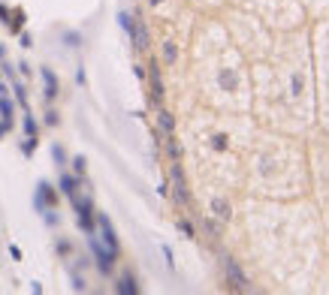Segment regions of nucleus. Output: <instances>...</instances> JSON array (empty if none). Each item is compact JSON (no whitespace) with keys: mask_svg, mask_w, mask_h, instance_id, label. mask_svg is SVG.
Segmentation results:
<instances>
[{"mask_svg":"<svg viewBox=\"0 0 329 295\" xmlns=\"http://www.w3.org/2000/svg\"><path fill=\"white\" fill-rule=\"evenodd\" d=\"M55 160H58L61 166H64V160H66V157H64V148H61V145H55Z\"/></svg>","mask_w":329,"mask_h":295,"instance_id":"26","label":"nucleus"},{"mask_svg":"<svg viewBox=\"0 0 329 295\" xmlns=\"http://www.w3.org/2000/svg\"><path fill=\"white\" fill-rule=\"evenodd\" d=\"M163 256H166V265H169V268H172V250H169V247H166V244H163Z\"/></svg>","mask_w":329,"mask_h":295,"instance_id":"31","label":"nucleus"},{"mask_svg":"<svg viewBox=\"0 0 329 295\" xmlns=\"http://www.w3.org/2000/svg\"><path fill=\"white\" fill-rule=\"evenodd\" d=\"M0 61H3V45H0Z\"/></svg>","mask_w":329,"mask_h":295,"instance_id":"34","label":"nucleus"},{"mask_svg":"<svg viewBox=\"0 0 329 295\" xmlns=\"http://www.w3.org/2000/svg\"><path fill=\"white\" fill-rule=\"evenodd\" d=\"M36 208H39L42 214H45L49 208H55V190H52V187H49L45 181H42V184L36 187Z\"/></svg>","mask_w":329,"mask_h":295,"instance_id":"8","label":"nucleus"},{"mask_svg":"<svg viewBox=\"0 0 329 295\" xmlns=\"http://www.w3.org/2000/svg\"><path fill=\"white\" fill-rule=\"evenodd\" d=\"M88 241H91V250H94V256H97V268L103 271V274H109V271L115 268V253H112L106 244H100L91 232H88Z\"/></svg>","mask_w":329,"mask_h":295,"instance_id":"3","label":"nucleus"},{"mask_svg":"<svg viewBox=\"0 0 329 295\" xmlns=\"http://www.w3.org/2000/svg\"><path fill=\"white\" fill-rule=\"evenodd\" d=\"M9 256H12V259H21V250H18L15 244H9Z\"/></svg>","mask_w":329,"mask_h":295,"instance_id":"28","label":"nucleus"},{"mask_svg":"<svg viewBox=\"0 0 329 295\" xmlns=\"http://www.w3.org/2000/svg\"><path fill=\"white\" fill-rule=\"evenodd\" d=\"M25 132H28L31 139H36V132H39V127H36V121H33V118H31V112L25 115Z\"/></svg>","mask_w":329,"mask_h":295,"instance_id":"18","label":"nucleus"},{"mask_svg":"<svg viewBox=\"0 0 329 295\" xmlns=\"http://www.w3.org/2000/svg\"><path fill=\"white\" fill-rule=\"evenodd\" d=\"M157 130H160L163 139H169V136L175 132V118H172V112H166V109L157 112Z\"/></svg>","mask_w":329,"mask_h":295,"instance_id":"9","label":"nucleus"},{"mask_svg":"<svg viewBox=\"0 0 329 295\" xmlns=\"http://www.w3.org/2000/svg\"><path fill=\"white\" fill-rule=\"evenodd\" d=\"M175 61H178V45H175L172 39H166V42H163V64L172 66Z\"/></svg>","mask_w":329,"mask_h":295,"instance_id":"13","label":"nucleus"},{"mask_svg":"<svg viewBox=\"0 0 329 295\" xmlns=\"http://www.w3.org/2000/svg\"><path fill=\"white\" fill-rule=\"evenodd\" d=\"M21 24H25V12H21V9H15V18L9 21V31L18 33V31H21Z\"/></svg>","mask_w":329,"mask_h":295,"instance_id":"19","label":"nucleus"},{"mask_svg":"<svg viewBox=\"0 0 329 295\" xmlns=\"http://www.w3.org/2000/svg\"><path fill=\"white\" fill-rule=\"evenodd\" d=\"M79 42H82L79 33H66V45H79Z\"/></svg>","mask_w":329,"mask_h":295,"instance_id":"25","label":"nucleus"},{"mask_svg":"<svg viewBox=\"0 0 329 295\" xmlns=\"http://www.w3.org/2000/svg\"><path fill=\"white\" fill-rule=\"evenodd\" d=\"M115 289H118L121 295H136V292H139V286H136V280H133L130 274H124V277L118 280V286H115Z\"/></svg>","mask_w":329,"mask_h":295,"instance_id":"12","label":"nucleus"},{"mask_svg":"<svg viewBox=\"0 0 329 295\" xmlns=\"http://www.w3.org/2000/svg\"><path fill=\"white\" fill-rule=\"evenodd\" d=\"M45 124L55 127V124H58V112H45Z\"/></svg>","mask_w":329,"mask_h":295,"instance_id":"27","label":"nucleus"},{"mask_svg":"<svg viewBox=\"0 0 329 295\" xmlns=\"http://www.w3.org/2000/svg\"><path fill=\"white\" fill-rule=\"evenodd\" d=\"M215 214H218L221 220H230V205H227L224 199H215Z\"/></svg>","mask_w":329,"mask_h":295,"instance_id":"17","label":"nucleus"},{"mask_svg":"<svg viewBox=\"0 0 329 295\" xmlns=\"http://www.w3.org/2000/svg\"><path fill=\"white\" fill-rule=\"evenodd\" d=\"M97 223H100V238H103V244L118 256V238H115V229H112V223H109V217L106 214H100L97 217Z\"/></svg>","mask_w":329,"mask_h":295,"instance_id":"6","label":"nucleus"},{"mask_svg":"<svg viewBox=\"0 0 329 295\" xmlns=\"http://www.w3.org/2000/svg\"><path fill=\"white\" fill-rule=\"evenodd\" d=\"M166 154H169V160H178V157H181V148H178V142H175L172 136L166 139Z\"/></svg>","mask_w":329,"mask_h":295,"instance_id":"16","label":"nucleus"},{"mask_svg":"<svg viewBox=\"0 0 329 295\" xmlns=\"http://www.w3.org/2000/svg\"><path fill=\"white\" fill-rule=\"evenodd\" d=\"M0 118H3L6 127H12V102H9V97H0Z\"/></svg>","mask_w":329,"mask_h":295,"instance_id":"14","label":"nucleus"},{"mask_svg":"<svg viewBox=\"0 0 329 295\" xmlns=\"http://www.w3.org/2000/svg\"><path fill=\"white\" fill-rule=\"evenodd\" d=\"M58 187H61L64 196H76V193H79V178H76V175H61V184H58Z\"/></svg>","mask_w":329,"mask_h":295,"instance_id":"11","label":"nucleus"},{"mask_svg":"<svg viewBox=\"0 0 329 295\" xmlns=\"http://www.w3.org/2000/svg\"><path fill=\"white\" fill-rule=\"evenodd\" d=\"M148 3H151V6H160V3H163V0H148Z\"/></svg>","mask_w":329,"mask_h":295,"instance_id":"33","label":"nucleus"},{"mask_svg":"<svg viewBox=\"0 0 329 295\" xmlns=\"http://www.w3.org/2000/svg\"><path fill=\"white\" fill-rule=\"evenodd\" d=\"M73 289H79V292H82V289H85V280H82V277H73Z\"/></svg>","mask_w":329,"mask_h":295,"instance_id":"29","label":"nucleus"},{"mask_svg":"<svg viewBox=\"0 0 329 295\" xmlns=\"http://www.w3.org/2000/svg\"><path fill=\"white\" fill-rule=\"evenodd\" d=\"M148 82H151V99H154V102H163L166 88H163V78H160V66H157V61L151 64V69H148Z\"/></svg>","mask_w":329,"mask_h":295,"instance_id":"7","label":"nucleus"},{"mask_svg":"<svg viewBox=\"0 0 329 295\" xmlns=\"http://www.w3.org/2000/svg\"><path fill=\"white\" fill-rule=\"evenodd\" d=\"M224 271H227V280L236 289H248V277H245V271L239 268V262L232 256H224Z\"/></svg>","mask_w":329,"mask_h":295,"instance_id":"5","label":"nucleus"},{"mask_svg":"<svg viewBox=\"0 0 329 295\" xmlns=\"http://www.w3.org/2000/svg\"><path fill=\"white\" fill-rule=\"evenodd\" d=\"M39 75H42V85H45V99H55L58 97V78H55V72L49 66H42Z\"/></svg>","mask_w":329,"mask_h":295,"instance_id":"10","label":"nucleus"},{"mask_svg":"<svg viewBox=\"0 0 329 295\" xmlns=\"http://www.w3.org/2000/svg\"><path fill=\"white\" fill-rule=\"evenodd\" d=\"M169 178H172V199L178 205H191V190H187V181H184L178 160H172V166H169Z\"/></svg>","mask_w":329,"mask_h":295,"instance_id":"1","label":"nucleus"},{"mask_svg":"<svg viewBox=\"0 0 329 295\" xmlns=\"http://www.w3.org/2000/svg\"><path fill=\"white\" fill-rule=\"evenodd\" d=\"M6 130H9V127H6V124H3V121H0V139H3V136H6Z\"/></svg>","mask_w":329,"mask_h":295,"instance_id":"32","label":"nucleus"},{"mask_svg":"<svg viewBox=\"0 0 329 295\" xmlns=\"http://www.w3.org/2000/svg\"><path fill=\"white\" fill-rule=\"evenodd\" d=\"M73 169H76V175H85V157H76L73 160Z\"/></svg>","mask_w":329,"mask_h":295,"instance_id":"22","label":"nucleus"},{"mask_svg":"<svg viewBox=\"0 0 329 295\" xmlns=\"http://www.w3.org/2000/svg\"><path fill=\"white\" fill-rule=\"evenodd\" d=\"M130 39H133V48L136 51H148V45H151V36H148V28H145V21L136 15L130 24Z\"/></svg>","mask_w":329,"mask_h":295,"instance_id":"4","label":"nucleus"},{"mask_svg":"<svg viewBox=\"0 0 329 295\" xmlns=\"http://www.w3.org/2000/svg\"><path fill=\"white\" fill-rule=\"evenodd\" d=\"M12 91H15V99H18V105H21V109L28 112V91H25V85H21V82H15V88H12Z\"/></svg>","mask_w":329,"mask_h":295,"instance_id":"15","label":"nucleus"},{"mask_svg":"<svg viewBox=\"0 0 329 295\" xmlns=\"http://www.w3.org/2000/svg\"><path fill=\"white\" fill-rule=\"evenodd\" d=\"M33 148H36V139H31V136H28V142L21 145V151H25V154H33Z\"/></svg>","mask_w":329,"mask_h":295,"instance_id":"24","label":"nucleus"},{"mask_svg":"<svg viewBox=\"0 0 329 295\" xmlns=\"http://www.w3.org/2000/svg\"><path fill=\"white\" fill-rule=\"evenodd\" d=\"M0 21H6V24L12 21V12H9V6H3V3H0Z\"/></svg>","mask_w":329,"mask_h":295,"instance_id":"23","label":"nucleus"},{"mask_svg":"<svg viewBox=\"0 0 329 295\" xmlns=\"http://www.w3.org/2000/svg\"><path fill=\"white\" fill-rule=\"evenodd\" d=\"M118 24H121L124 31L130 33V24H133V21H130V15H127V12H121V15H118Z\"/></svg>","mask_w":329,"mask_h":295,"instance_id":"21","label":"nucleus"},{"mask_svg":"<svg viewBox=\"0 0 329 295\" xmlns=\"http://www.w3.org/2000/svg\"><path fill=\"white\" fill-rule=\"evenodd\" d=\"M21 45H25V48H31V45H33V39H31V33H21Z\"/></svg>","mask_w":329,"mask_h":295,"instance_id":"30","label":"nucleus"},{"mask_svg":"<svg viewBox=\"0 0 329 295\" xmlns=\"http://www.w3.org/2000/svg\"><path fill=\"white\" fill-rule=\"evenodd\" d=\"M178 232L184 235V238H194L197 232H194V226H191V220H178Z\"/></svg>","mask_w":329,"mask_h":295,"instance_id":"20","label":"nucleus"},{"mask_svg":"<svg viewBox=\"0 0 329 295\" xmlns=\"http://www.w3.org/2000/svg\"><path fill=\"white\" fill-rule=\"evenodd\" d=\"M69 202H73V208H76V214H79V226L85 232H94V205H91V199L88 196H69Z\"/></svg>","mask_w":329,"mask_h":295,"instance_id":"2","label":"nucleus"}]
</instances>
